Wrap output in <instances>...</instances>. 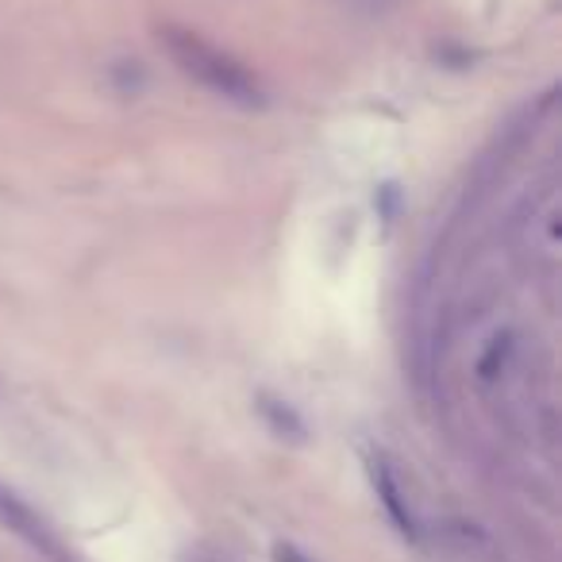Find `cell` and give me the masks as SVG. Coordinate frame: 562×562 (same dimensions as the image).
Masks as SVG:
<instances>
[{"label": "cell", "instance_id": "cell-1", "mask_svg": "<svg viewBox=\"0 0 562 562\" xmlns=\"http://www.w3.org/2000/svg\"><path fill=\"white\" fill-rule=\"evenodd\" d=\"M162 43L170 50V58L181 66V74H189L193 81H201L204 89H212L216 97L224 101H235V104H262V89L258 81L235 63L232 55H224L220 47L204 43L196 32H181V27H166L162 32Z\"/></svg>", "mask_w": 562, "mask_h": 562}, {"label": "cell", "instance_id": "cell-2", "mask_svg": "<svg viewBox=\"0 0 562 562\" xmlns=\"http://www.w3.org/2000/svg\"><path fill=\"white\" fill-rule=\"evenodd\" d=\"M370 482H374L378 497H382L385 513L393 516V524H397L405 536H413V513H408V501H405V493H401L397 477L390 474V467H385L382 459H370Z\"/></svg>", "mask_w": 562, "mask_h": 562}, {"label": "cell", "instance_id": "cell-3", "mask_svg": "<svg viewBox=\"0 0 562 562\" xmlns=\"http://www.w3.org/2000/svg\"><path fill=\"white\" fill-rule=\"evenodd\" d=\"M262 413L273 420V431H278V436H285V431H290V439H301V436H305V424L297 420V413H293L290 405H281V401L262 397Z\"/></svg>", "mask_w": 562, "mask_h": 562}, {"label": "cell", "instance_id": "cell-4", "mask_svg": "<svg viewBox=\"0 0 562 562\" xmlns=\"http://www.w3.org/2000/svg\"><path fill=\"white\" fill-rule=\"evenodd\" d=\"M0 513H4V516H12V520H16V524H32V520H27V513H24V508H20L12 497H4V493H0Z\"/></svg>", "mask_w": 562, "mask_h": 562}, {"label": "cell", "instance_id": "cell-5", "mask_svg": "<svg viewBox=\"0 0 562 562\" xmlns=\"http://www.w3.org/2000/svg\"><path fill=\"white\" fill-rule=\"evenodd\" d=\"M273 554H278V562H308L305 554H301L297 547H290V543H278V551H273Z\"/></svg>", "mask_w": 562, "mask_h": 562}]
</instances>
